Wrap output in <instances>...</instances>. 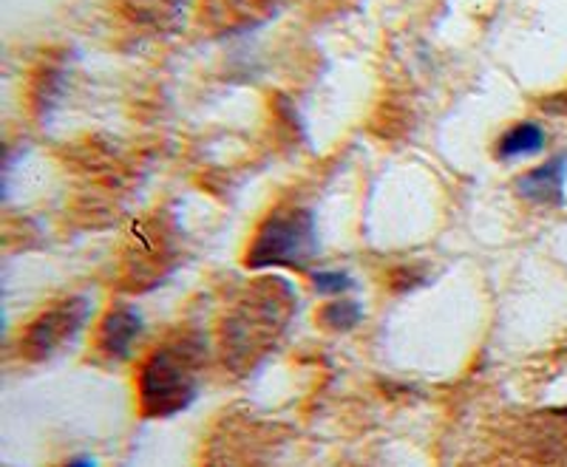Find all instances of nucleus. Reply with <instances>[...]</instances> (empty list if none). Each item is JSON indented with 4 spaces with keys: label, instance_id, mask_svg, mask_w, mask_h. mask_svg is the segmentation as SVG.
I'll list each match as a JSON object with an SVG mask.
<instances>
[{
    "label": "nucleus",
    "instance_id": "obj_1",
    "mask_svg": "<svg viewBox=\"0 0 567 467\" xmlns=\"http://www.w3.org/2000/svg\"><path fill=\"white\" fill-rule=\"evenodd\" d=\"M292 289L281 278H261L225 318L221 352L225 363L245 372L265 352L276 346L278 334L287 329L292 314Z\"/></svg>",
    "mask_w": 567,
    "mask_h": 467
},
{
    "label": "nucleus",
    "instance_id": "obj_2",
    "mask_svg": "<svg viewBox=\"0 0 567 467\" xmlns=\"http://www.w3.org/2000/svg\"><path fill=\"white\" fill-rule=\"evenodd\" d=\"M205 349L190 334L154 349L140 369V408L151 419L182 414L199 394V369Z\"/></svg>",
    "mask_w": 567,
    "mask_h": 467
},
{
    "label": "nucleus",
    "instance_id": "obj_3",
    "mask_svg": "<svg viewBox=\"0 0 567 467\" xmlns=\"http://www.w3.org/2000/svg\"><path fill=\"white\" fill-rule=\"evenodd\" d=\"M316 218H312V212L290 207V210L270 212V216L261 221V227H258L256 236H252L245 263L250 269H307L316 261Z\"/></svg>",
    "mask_w": 567,
    "mask_h": 467
},
{
    "label": "nucleus",
    "instance_id": "obj_4",
    "mask_svg": "<svg viewBox=\"0 0 567 467\" xmlns=\"http://www.w3.org/2000/svg\"><path fill=\"white\" fill-rule=\"evenodd\" d=\"M89 312L91 307L85 298H71V301L45 309L38 321L29 323L27 334L20 338V349H23L29 360L54 357L58 352H63L65 343H71L83 332Z\"/></svg>",
    "mask_w": 567,
    "mask_h": 467
},
{
    "label": "nucleus",
    "instance_id": "obj_5",
    "mask_svg": "<svg viewBox=\"0 0 567 467\" xmlns=\"http://www.w3.org/2000/svg\"><path fill=\"white\" fill-rule=\"evenodd\" d=\"M565 179H567V154L554 156L545 165L534 167L516 179V193L530 205L559 207L565 205Z\"/></svg>",
    "mask_w": 567,
    "mask_h": 467
},
{
    "label": "nucleus",
    "instance_id": "obj_6",
    "mask_svg": "<svg viewBox=\"0 0 567 467\" xmlns=\"http://www.w3.org/2000/svg\"><path fill=\"white\" fill-rule=\"evenodd\" d=\"M142 334V314L131 307H116L100 323L97 334V352L105 360H128L134 352L136 338Z\"/></svg>",
    "mask_w": 567,
    "mask_h": 467
},
{
    "label": "nucleus",
    "instance_id": "obj_7",
    "mask_svg": "<svg viewBox=\"0 0 567 467\" xmlns=\"http://www.w3.org/2000/svg\"><path fill=\"white\" fill-rule=\"evenodd\" d=\"M545 142H548V134H545L539 122H516L514 128H508L496 139V159L511 162L534 156L545 147Z\"/></svg>",
    "mask_w": 567,
    "mask_h": 467
},
{
    "label": "nucleus",
    "instance_id": "obj_8",
    "mask_svg": "<svg viewBox=\"0 0 567 467\" xmlns=\"http://www.w3.org/2000/svg\"><path fill=\"white\" fill-rule=\"evenodd\" d=\"M187 0H123V9L140 27L165 29L185 12Z\"/></svg>",
    "mask_w": 567,
    "mask_h": 467
},
{
    "label": "nucleus",
    "instance_id": "obj_9",
    "mask_svg": "<svg viewBox=\"0 0 567 467\" xmlns=\"http://www.w3.org/2000/svg\"><path fill=\"white\" fill-rule=\"evenodd\" d=\"M361 318L363 309L354 301H336L321 309V323L327 329H336V332H349L361 323Z\"/></svg>",
    "mask_w": 567,
    "mask_h": 467
},
{
    "label": "nucleus",
    "instance_id": "obj_10",
    "mask_svg": "<svg viewBox=\"0 0 567 467\" xmlns=\"http://www.w3.org/2000/svg\"><path fill=\"white\" fill-rule=\"evenodd\" d=\"M312 287L321 294H341L352 289V278L338 269H321V272H312Z\"/></svg>",
    "mask_w": 567,
    "mask_h": 467
},
{
    "label": "nucleus",
    "instance_id": "obj_11",
    "mask_svg": "<svg viewBox=\"0 0 567 467\" xmlns=\"http://www.w3.org/2000/svg\"><path fill=\"white\" fill-rule=\"evenodd\" d=\"M542 108L548 111V114H559V116H567V89L561 91V94H554L548 96L545 103H542Z\"/></svg>",
    "mask_w": 567,
    "mask_h": 467
},
{
    "label": "nucleus",
    "instance_id": "obj_12",
    "mask_svg": "<svg viewBox=\"0 0 567 467\" xmlns=\"http://www.w3.org/2000/svg\"><path fill=\"white\" fill-rule=\"evenodd\" d=\"M65 467H97V461L91 459V456H74V459H69Z\"/></svg>",
    "mask_w": 567,
    "mask_h": 467
}]
</instances>
